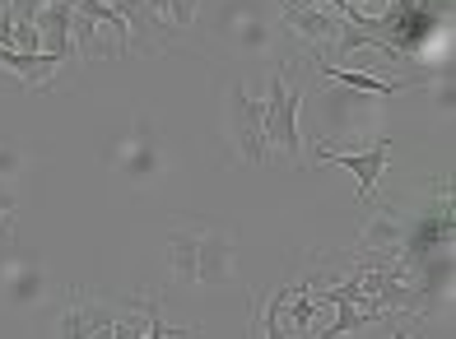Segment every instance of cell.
I'll return each mask as SVG.
<instances>
[{
    "label": "cell",
    "mask_w": 456,
    "mask_h": 339,
    "mask_svg": "<svg viewBox=\"0 0 456 339\" xmlns=\"http://www.w3.org/2000/svg\"><path fill=\"white\" fill-rule=\"evenodd\" d=\"M298 102H303V89L289 84L284 70L271 75V93H265V149L280 144V149L298 163L303 154V135H298Z\"/></svg>",
    "instance_id": "obj_1"
},
{
    "label": "cell",
    "mask_w": 456,
    "mask_h": 339,
    "mask_svg": "<svg viewBox=\"0 0 456 339\" xmlns=\"http://www.w3.org/2000/svg\"><path fill=\"white\" fill-rule=\"evenodd\" d=\"M228 135H233L242 163H265V98H252L247 84H228Z\"/></svg>",
    "instance_id": "obj_2"
},
{
    "label": "cell",
    "mask_w": 456,
    "mask_h": 339,
    "mask_svg": "<svg viewBox=\"0 0 456 339\" xmlns=\"http://www.w3.org/2000/svg\"><path fill=\"white\" fill-rule=\"evenodd\" d=\"M322 163H330V167H345V173H354V200L359 205H372L378 200V186H382V177H387V158H391V144L387 140H378L372 149H336V144H317L313 149Z\"/></svg>",
    "instance_id": "obj_3"
},
{
    "label": "cell",
    "mask_w": 456,
    "mask_h": 339,
    "mask_svg": "<svg viewBox=\"0 0 456 339\" xmlns=\"http://www.w3.org/2000/svg\"><path fill=\"white\" fill-rule=\"evenodd\" d=\"M233 265H238V238H233V228L200 223V238H196V284L200 288L233 284Z\"/></svg>",
    "instance_id": "obj_4"
},
{
    "label": "cell",
    "mask_w": 456,
    "mask_h": 339,
    "mask_svg": "<svg viewBox=\"0 0 456 339\" xmlns=\"http://www.w3.org/2000/svg\"><path fill=\"white\" fill-rule=\"evenodd\" d=\"M117 330V307L89 298L85 288H70L66 298V316L56 321V335H70V339H102Z\"/></svg>",
    "instance_id": "obj_5"
},
{
    "label": "cell",
    "mask_w": 456,
    "mask_h": 339,
    "mask_svg": "<svg viewBox=\"0 0 456 339\" xmlns=\"http://www.w3.org/2000/svg\"><path fill=\"white\" fill-rule=\"evenodd\" d=\"M70 19L75 10L66 5V0H47L43 10H37V37H43V52L56 56L61 66H70V56H75V42H70Z\"/></svg>",
    "instance_id": "obj_6"
},
{
    "label": "cell",
    "mask_w": 456,
    "mask_h": 339,
    "mask_svg": "<svg viewBox=\"0 0 456 339\" xmlns=\"http://www.w3.org/2000/svg\"><path fill=\"white\" fill-rule=\"evenodd\" d=\"M0 66H5L10 75H19V84L33 93H47L56 75H61V61L47 56V52H14V47H0Z\"/></svg>",
    "instance_id": "obj_7"
},
{
    "label": "cell",
    "mask_w": 456,
    "mask_h": 339,
    "mask_svg": "<svg viewBox=\"0 0 456 339\" xmlns=\"http://www.w3.org/2000/svg\"><path fill=\"white\" fill-rule=\"evenodd\" d=\"M284 24L294 28L307 47H336V37L345 28V19L336 10H317V5H307V10H294V14H284Z\"/></svg>",
    "instance_id": "obj_8"
},
{
    "label": "cell",
    "mask_w": 456,
    "mask_h": 339,
    "mask_svg": "<svg viewBox=\"0 0 456 339\" xmlns=\"http://www.w3.org/2000/svg\"><path fill=\"white\" fill-rule=\"evenodd\" d=\"M196 238H200V223H173L168 228V261H173L177 284H196Z\"/></svg>",
    "instance_id": "obj_9"
},
{
    "label": "cell",
    "mask_w": 456,
    "mask_h": 339,
    "mask_svg": "<svg viewBox=\"0 0 456 339\" xmlns=\"http://www.w3.org/2000/svg\"><path fill=\"white\" fill-rule=\"evenodd\" d=\"M322 75L336 79V84H345V89H354V93H372V98L401 93L396 79H378V75H363V70H345V66H330V61H322Z\"/></svg>",
    "instance_id": "obj_10"
},
{
    "label": "cell",
    "mask_w": 456,
    "mask_h": 339,
    "mask_svg": "<svg viewBox=\"0 0 456 339\" xmlns=\"http://www.w3.org/2000/svg\"><path fill=\"white\" fill-rule=\"evenodd\" d=\"M14 19V14H10ZM14 52H43V37H37L33 19H14Z\"/></svg>",
    "instance_id": "obj_11"
},
{
    "label": "cell",
    "mask_w": 456,
    "mask_h": 339,
    "mask_svg": "<svg viewBox=\"0 0 456 339\" xmlns=\"http://www.w3.org/2000/svg\"><path fill=\"white\" fill-rule=\"evenodd\" d=\"M14 214H19V196L0 182V238H14Z\"/></svg>",
    "instance_id": "obj_12"
},
{
    "label": "cell",
    "mask_w": 456,
    "mask_h": 339,
    "mask_svg": "<svg viewBox=\"0 0 456 339\" xmlns=\"http://www.w3.org/2000/svg\"><path fill=\"white\" fill-rule=\"evenodd\" d=\"M196 5L200 0H168V24L182 33V28H191L196 24Z\"/></svg>",
    "instance_id": "obj_13"
},
{
    "label": "cell",
    "mask_w": 456,
    "mask_h": 339,
    "mask_svg": "<svg viewBox=\"0 0 456 339\" xmlns=\"http://www.w3.org/2000/svg\"><path fill=\"white\" fill-rule=\"evenodd\" d=\"M47 0H10V14L14 19H37V10H43Z\"/></svg>",
    "instance_id": "obj_14"
},
{
    "label": "cell",
    "mask_w": 456,
    "mask_h": 339,
    "mask_svg": "<svg viewBox=\"0 0 456 339\" xmlns=\"http://www.w3.org/2000/svg\"><path fill=\"white\" fill-rule=\"evenodd\" d=\"M0 47H14V19L0 14Z\"/></svg>",
    "instance_id": "obj_15"
},
{
    "label": "cell",
    "mask_w": 456,
    "mask_h": 339,
    "mask_svg": "<svg viewBox=\"0 0 456 339\" xmlns=\"http://www.w3.org/2000/svg\"><path fill=\"white\" fill-rule=\"evenodd\" d=\"M330 10H336L340 19H354L359 14V5H349V0H330Z\"/></svg>",
    "instance_id": "obj_16"
},
{
    "label": "cell",
    "mask_w": 456,
    "mask_h": 339,
    "mask_svg": "<svg viewBox=\"0 0 456 339\" xmlns=\"http://www.w3.org/2000/svg\"><path fill=\"white\" fill-rule=\"evenodd\" d=\"M307 5H317V0H280V14H294V10H307Z\"/></svg>",
    "instance_id": "obj_17"
},
{
    "label": "cell",
    "mask_w": 456,
    "mask_h": 339,
    "mask_svg": "<svg viewBox=\"0 0 456 339\" xmlns=\"http://www.w3.org/2000/svg\"><path fill=\"white\" fill-rule=\"evenodd\" d=\"M0 14H10V0H0Z\"/></svg>",
    "instance_id": "obj_18"
},
{
    "label": "cell",
    "mask_w": 456,
    "mask_h": 339,
    "mask_svg": "<svg viewBox=\"0 0 456 339\" xmlns=\"http://www.w3.org/2000/svg\"><path fill=\"white\" fill-rule=\"evenodd\" d=\"M349 5H359V0H349Z\"/></svg>",
    "instance_id": "obj_19"
}]
</instances>
